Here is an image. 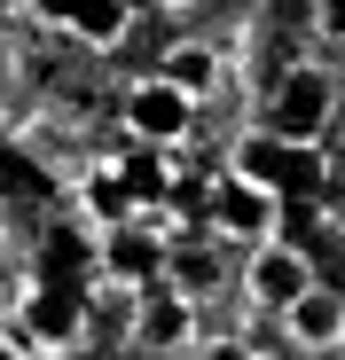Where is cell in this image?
I'll list each match as a JSON object with an SVG mask.
<instances>
[{"mask_svg": "<svg viewBox=\"0 0 345 360\" xmlns=\"http://www.w3.org/2000/svg\"><path fill=\"white\" fill-rule=\"evenodd\" d=\"M32 16H39V24H63V32H71V16H79V0H32Z\"/></svg>", "mask_w": 345, "mask_h": 360, "instance_id": "9a60e30c", "label": "cell"}, {"mask_svg": "<svg viewBox=\"0 0 345 360\" xmlns=\"http://www.w3.org/2000/svg\"><path fill=\"white\" fill-rule=\"evenodd\" d=\"M330 110H337L330 79H322L314 63H291V71H282V86H275L267 134H275V141H291V149H322V134H330Z\"/></svg>", "mask_w": 345, "mask_h": 360, "instance_id": "7a4b0ae2", "label": "cell"}, {"mask_svg": "<svg viewBox=\"0 0 345 360\" xmlns=\"http://www.w3.org/2000/svg\"><path fill=\"white\" fill-rule=\"evenodd\" d=\"M110 172L126 180V196H134L142 212H157V204H172V188H181V180H172V157H165V149H126V157L110 165Z\"/></svg>", "mask_w": 345, "mask_h": 360, "instance_id": "9c48e42d", "label": "cell"}, {"mask_svg": "<svg viewBox=\"0 0 345 360\" xmlns=\"http://www.w3.org/2000/svg\"><path fill=\"white\" fill-rule=\"evenodd\" d=\"M149 8H189V0H149Z\"/></svg>", "mask_w": 345, "mask_h": 360, "instance_id": "d6986e66", "label": "cell"}, {"mask_svg": "<svg viewBox=\"0 0 345 360\" xmlns=\"http://www.w3.org/2000/svg\"><path fill=\"white\" fill-rule=\"evenodd\" d=\"M71 32H79L87 47H118V39L134 32V0H79Z\"/></svg>", "mask_w": 345, "mask_h": 360, "instance_id": "30bf717a", "label": "cell"}, {"mask_svg": "<svg viewBox=\"0 0 345 360\" xmlns=\"http://www.w3.org/2000/svg\"><path fill=\"white\" fill-rule=\"evenodd\" d=\"M0 360H24V345H16V337H0Z\"/></svg>", "mask_w": 345, "mask_h": 360, "instance_id": "ac0fdd59", "label": "cell"}, {"mask_svg": "<svg viewBox=\"0 0 345 360\" xmlns=\"http://www.w3.org/2000/svg\"><path fill=\"white\" fill-rule=\"evenodd\" d=\"M282 329H291V345L299 352H337L345 345V297L322 282V290H306L291 314H282Z\"/></svg>", "mask_w": 345, "mask_h": 360, "instance_id": "52a82bcc", "label": "cell"}, {"mask_svg": "<svg viewBox=\"0 0 345 360\" xmlns=\"http://www.w3.org/2000/svg\"><path fill=\"white\" fill-rule=\"evenodd\" d=\"M134 329H142L149 352H181V345H196V306H189V290H142Z\"/></svg>", "mask_w": 345, "mask_h": 360, "instance_id": "8992f818", "label": "cell"}, {"mask_svg": "<svg viewBox=\"0 0 345 360\" xmlns=\"http://www.w3.org/2000/svg\"><path fill=\"white\" fill-rule=\"evenodd\" d=\"M275 204H282V196L251 188V180H236V172H212V188H204L212 227H220V235H244L251 251H259V243H275Z\"/></svg>", "mask_w": 345, "mask_h": 360, "instance_id": "277c9868", "label": "cell"}, {"mask_svg": "<svg viewBox=\"0 0 345 360\" xmlns=\"http://www.w3.org/2000/svg\"><path fill=\"white\" fill-rule=\"evenodd\" d=\"M118 117H126L134 149H165V157H172V149L189 141V126H196V94H181V86L157 71V79H134V86H126Z\"/></svg>", "mask_w": 345, "mask_h": 360, "instance_id": "6da1fadb", "label": "cell"}, {"mask_svg": "<svg viewBox=\"0 0 345 360\" xmlns=\"http://www.w3.org/2000/svg\"><path fill=\"white\" fill-rule=\"evenodd\" d=\"M227 172H236V180H251V188H267V196H282V172H291V141H275L267 126H251L236 149H227Z\"/></svg>", "mask_w": 345, "mask_h": 360, "instance_id": "ba28073f", "label": "cell"}, {"mask_svg": "<svg viewBox=\"0 0 345 360\" xmlns=\"http://www.w3.org/2000/svg\"><path fill=\"white\" fill-rule=\"evenodd\" d=\"M204 360H251V345H244V337H212Z\"/></svg>", "mask_w": 345, "mask_h": 360, "instance_id": "e0dca14e", "label": "cell"}, {"mask_svg": "<svg viewBox=\"0 0 345 360\" xmlns=\"http://www.w3.org/2000/svg\"><path fill=\"white\" fill-rule=\"evenodd\" d=\"M102 274L118 282V290H149L157 274H165V243L134 219V227H110L102 235Z\"/></svg>", "mask_w": 345, "mask_h": 360, "instance_id": "5b68a950", "label": "cell"}, {"mask_svg": "<svg viewBox=\"0 0 345 360\" xmlns=\"http://www.w3.org/2000/svg\"><path fill=\"white\" fill-rule=\"evenodd\" d=\"M87 212L102 219V235H110V227H134V219H142V204L126 196V180H118V172H110V165H102V172L87 180Z\"/></svg>", "mask_w": 345, "mask_h": 360, "instance_id": "8fae6325", "label": "cell"}, {"mask_svg": "<svg viewBox=\"0 0 345 360\" xmlns=\"http://www.w3.org/2000/svg\"><path fill=\"white\" fill-rule=\"evenodd\" d=\"M244 290H251V306L291 314L306 290H322V274H314V259H306L299 243H259V251H251V266H244Z\"/></svg>", "mask_w": 345, "mask_h": 360, "instance_id": "3957f363", "label": "cell"}, {"mask_svg": "<svg viewBox=\"0 0 345 360\" xmlns=\"http://www.w3.org/2000/svg\"><path fill=\"white\" fill-rule=\"evenodd\" d=\"M32 329H39V337H71V306H63V297H39V306H32Z\"/></svg>", "mask_w": 345, "mask_h": 360, "instance_id": "5bb4252c", "label": "cell"}, {"mask_svg": "<svg viewBox=\"0 0 345 360\" xmlns=\"http://www.w3.org/2000/svg\"><path fill=\"white\" fill-rule=\"evenodd\" d=\"M314 24H322L330 39H345V0H314Z\"/></svg>", "mask_w": 345, "mask_h": 360, "instance_id": "2e32d148", "label": "cell"}, {"mask_svg": "<svg viewBox=\"0 0 345 360\" xmlns=\"http://www.w3.org/2000/svg\"><path fill=\"white\" fill-rule=\"evenodd\" d=\"M322 180H330V157H322V149H291V172H282V196H291V188H322Z\"/></svg>", "mask_w": 345, "mask_h": 360, "instance_id": "4fadbf2b", "label": "cell"}, {"mask_svg": "<svg viewBox=\"0 0 345 360\" xmlns=\"http://www.w3.org/2000/svg\"><path fill=\"white\" fill-rule=\"evenodd\" d=\"M165 79L181 86V94H196V102H204V86H212V47H172Z\"/></svg>", "mask_w": 345, "mask_h": 360, "instance_id": "7c38bea8", "label": "cell"}]
</instances>
